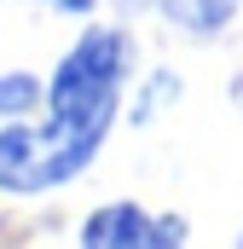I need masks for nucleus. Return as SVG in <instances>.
Segmentation results:
<instances>
[{"instance_id":"nucleus-1","label":"nucleus","mask_w":243,"mask_h":249,"mask_svg":"<svg viewBox=\"0 0 243 249\" xmlns=\"http://www.w3.org/2000/svg\"><path fill=\"white\" fill-rule=\"evenodd\" d=\"M110 127L69 122V116H23V122H0V197H47V191L75 186L99 151H104Z\"/></svg>"},{"instance_id":"nucleus-5","label":"nucleus","mask_w":243,"mask_h":249,"mask_svg":"<svg viewBox=\"0 0 243 249\" xmlns=\"http://www.w3.org/2000/svg\"><path fill=\"white\" fill-rule=\"evenodd\" d=\"M47 110V75L35 70H0V122H23Z\"/></svg>"},{"instance_id":"nucleus-3","label":"nucleus","mask_w":243,"mask_h":249,"mask_svg":"<svg viewBox=\"0 0 243 249\" xmlns=\"http://www.w3.org/2000/svg\"><path fill=\"white\" fill-rule=\"evenodd\" d=\"M191 238L180 214H151L145 203H99L81 226H75V244L81 249H180Z\"/></svg>"},{"instance_id":"nucleus-6","label":"nucleus","mask_w":243,"mask_h":249,"mask_svg":"<svg viewBox=\"0 0 243 249\" xmlns=\"http://www.w3.org/2000/svg\"><path fill=\"white\" fill-rule=\"evenodd\" d=\"M174 99H180V75H174V70H156V75H151V87H145V93H139V105H133V122L145 127L162 105H174Z\"/></svg>"},{"instance_id":"nucleus-7","label":"nucleus","mask_w":243,"mask_h":249,"mask_svg":"<svg viewBox=\"0 0 243 249\" xmlns=\"http://www.w3.org/2000/svg\"><path fill=\"white\" fill-rule=\"evenodd\" d=\"M29 6H47V12H64V18H93L99 0H29Z\"/></svg>"},{"instance_id":"nucleus-4","label":"nucleus","mask_w":243,"mask_h":249,"mask_svg":"<svg viewBox=\"0 0 243 249\" xmlns=\"http://www.w3.org/2000/svg\"><path fill=\"white\" fill-rule=\"evenodd\" d=\"M156 12H162L174 29L197 35V41H208V35H220V29L243 12V0H156Z\"/></svg>"},{"instance_id":"nucleus-8","label":"nucleus","mask_w":243,"mask_h":249,"mask_svg":"<svg viewBox=\"0 0 243 249\" xmlns=\"http://www.w3.org/2000/svg\"><path fill=\"white\" fill-rule=\"evenodd\" d=\"M238 244H243V232H238Z\"/></svg>"},{"instance_id":"nucleus-2","label":"nucleus","mask_w":243,"mask_h":249,"mask_svg":"<svg viewBox=\"0 0 243 249\" xmlns=\"http://www.w3.org/2000/svg\"><path fill=\"white\" fill-rule=\"evenodd\" d=\"M133 35L116 23H87L75 35V47H64L52 75H47V110L69 122L116 127L122 99L133 93Z\"/></svg>"}]
</instances>
